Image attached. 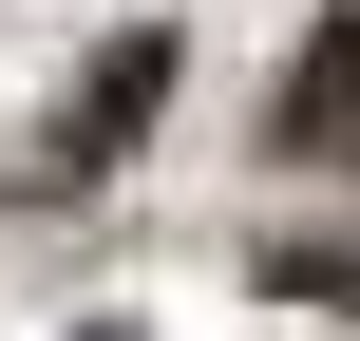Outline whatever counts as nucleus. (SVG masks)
I'll list each match as a JSON object with an SVG mask.
<instances>
[{"mask_svg":"<svg viewBox=\"0 0 360 341\" xmlns=\"http://www.w3.org/2000/svg\"><path fill=\"white\" fill-rule=\"evenodd\" d=\"M266 152H285V171H360V0L304 19V57H285V95H266Z\"/></svg>","mask_w":360,"mask_h":341,"instance_id":"nucleus-2","label":"nucleus"},{"mask_svg":"<svg viewBox=\"0 0 360 341\" xmlns=\"http://www.w3.org/2000/svg\"><path fill=\"white\" fill-rule=\"evenodd\" d=\"M171 76H190V38H171V19L95 38V76H76V95H57V133H38V190H95V171H133V133L171 114Z\"/></svg>","mask_w":360,"mask_h":341,"instance_id":"nucleus-1","label":"nucleus"},{"mask_svg":"<svg viewBox=\"0 0 360 341\" xmlns=\"http://www.w3.org/2000/svg\"><path fill=\"white\" fill-rule=\"evenodd\" d=\"M76 341H152V323H76Z\"/></svg>","mask_w":360,"mask_h":341,"instance_id":"nucleus-3","label":"nucleus"}]
</instances>
